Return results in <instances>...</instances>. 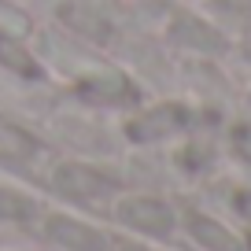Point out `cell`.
Listing matches in <instances>:
<instances>
[{
    "mask_svg": "<svg viewBox=\"0 0 251 251\" xmlns=\"http://www.w3.org/2000/svg\"><path fill=\"white\" fill-rule=\"evenodd\" d=\"M188 233L196 236L207 251H244V244L229 233L222 222L214 218H203V214H188Z\"/></svg>",
    "mask_w": 251,
    "mask_h": 251,
    "instance_id": "5",
    "label": "cell"
},
{
    "mask_svg": "<svg viewBox=\"0 0 251 251\" xmlns=\"http://www.w3.org/2000/svg\"><path fill=\"white\" fill-rule=\"evenodd\" d=\"M118 218L126 222L129 229L137 233H148V236H170L177 218L174 211L163 203V200H151V196H129L118 203Z\"/></svg>",
    "mask_w": 251,
    "mask_h": 251,
    "instance_id": "1",
    "label": "cell"
},
{
    "mask_svg": "<svg viewBox=\"0 0 251 251\" xmlns=\"http://www.w3.org/2000/svg\"><path fill=\"white\" fill-rule=\"evenodd\" d=\"M81 96L100 100V103H129L137 93H133V85H129L122 74L107 71V74H96L93 81H85V85H81Z\"/></svg>",
    "mask_w": 251,
    "mask_h": 251,
    "instance_id": "7",
    "label": "cell"
},
{
    "mask_svg": "<svg viewBox=\"0 0 251 251\" xmlns=\"http://www.w3.org/2000/svg\"><path fill=\"white\" fill-rule=\"evenodd\" d=\"M52 181H55V192H63L71 200H100L107 192H115V181L107 174L93 170V166H81V163H63L52 174Z\"/></svg>",
    "mask_w": 251,
    "mask_h": 251,
    "instance_id": "2",
    "label": "cell"
},
{
    "mask_svg": "<svg viewBox=\"0 0 251 251\" xmlns=\"http://www.w3.org/2000/svg\"><path fill=\"white\" fill-rule=\"evenodd\" d=\"M122 251H144V248H133V244H126V248Z\"/></svg>",
    "mask_w": 251,
    "mask_h": 251,
    "instance_id": "13",
    "label": "cell"
},
{
    "mask_svg": "<svg viewBox=\"0 0 251 251\" xmlns=\"http://www.w3.org/2000/svg\"><path fill=\"white\" fill-rule=\"evenodd\" d=\"M0 63H4L8 71L23 74V78H37L41 74L37 59H33L30 48L19 41V33H0Z\"/></svg>",
    "mask_w": 251,
    "mask_h": 251,
    "instance_id": "8",
    "label": "cell"
},
{
    "mask_svg": "<svg viewBox=\"0 0 251 251\" xmlns=\"http://www.w3.org/2000/svg\"><path fill=\"white\" fill-rule=\"evenodd\" d=\"M45 236L52 244H59V248H67V251H107L111 248V240L100 229L85 226L78 218H63V214L45 218Z\"/></svg>",
    "mask_w": 251,
    "mask_h": 251,
    "instance_id": "3",
    "label": "cell"
},
{
    "mask_svg": "<svg viewBox=\"0 0 251 251\" xmlns=\"http://www.w3.org/2000/svg\"><path fill=\"white\" fill-rule=\"evenodd\" d=\"M233 148L244 163H251V126H236L233 129Z\"/></svg>",
    "mask_w": 251,
    "mask_h": 251,
    "instance_id": "11",
    "label": "cell"
},
{
    "mask_svg": "<svg viewBox=\"0 0 251 251\" xmlns=\"http://www.w3.org/2000/svg\"><path fill=\"white\" fill-rule=\"evenodd\" d=\"M181 126H185V111L174 107V103H163V107L141 115L137 122H129V137L133 141H159V137H170Z\"/></svg>",
    "mask_w": 251,
    "mask_h": 251,
    "instance_id": "4",
    "label": "cell"
},
{
    "mask_svg": "<svg viewBox=\"0 0 251 251\" xmlns=\"http://www.w3.org/2000/svg\"><path fill=\"white\" fill-rule=\"evenodd\" d=\"M37 148L41 144L33 141L26 129H19V126H11V122H0V163H11V166L30 163V159L37 155Z\"/></svg>",
    "mask_w": 251,
    "mask_h": 251,
    "instance_id": "6",
    "label": "cell"
},
{
    "mask_svg": "<svg viewBox=\"0 0 251 251\" xmlns=\"http://www.w3.org/2000/svg\"><path fill=\"white\" fill-rule=\"evenodd\" d=\"M37 203L30 196H19L15 188H0V222H30Z\"/></svg>",
    "mask_w": 251,
    "mask_h": 251,
    "instance_id": "9",
    "label": "cell"
},
{
    "mask_svg": "<svg viewBox=\"0 0 251 251\" xmlns=\"http://www.w3.org/2000/svg\"><path fill=\"white\" fill-rule=\"evenodd\" d=\"M214 4L226 11H251V0H214Z\"/></svg>",
    "mask_w": 251,
    "mask_h": 251,
    "instance_id": "12",
    "label": "cell"
},
{
    "mask_svg": "<svg viewBox=\"0 0 251 251\" xmlns=\"http://www.w3.org/2000/svg\"><path fill=\"white\" fill-rule=\"evenodd\" d=\"M26 30H30L26 15H19L15 8H8V4L0 0V33H26Z\"/></svg>",
    "mask_w": 251,
    "mask_h": 251,
    "instance_id": "10",
    "label": "cell"
}]
</instances>
